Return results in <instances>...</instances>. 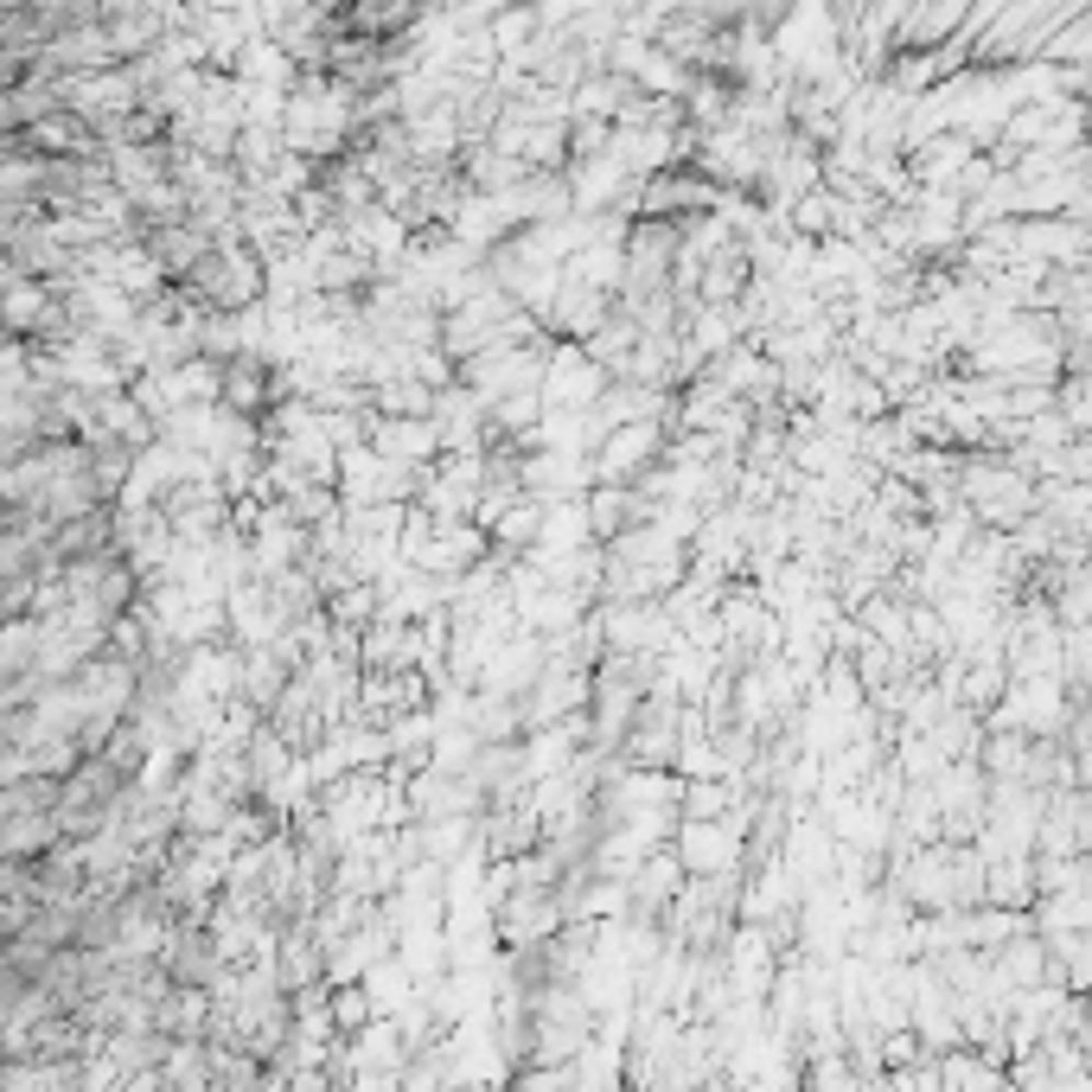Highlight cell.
<instances>
[{"instance_id":"7a4b0ae2","label":"cell","mask_w":1092,"mask_h":1092,"mask_svg":"<svg viewBox=\"0 0 1092 1092\" xmlns=\"http://www.w3.org/2000/svg\"><path fill=\"white\" fill-rule=\"evenodd\" d=\"M371 225H377V243L390 250V243H396V230H390L396 218H390V211H371ZM345 243H352V250H365V243H371V230H358V237H345Z\"/></svg>"},{"instance_id":"6da1fadb","label":"cell","mask_w":1092,"mask_h":1092,"mask_svg":"<svg viewBox=\"0 0 1092 1092\" xmlns=\"http://www.w3.org/2000/svg\"><path fill=\"white\" fill-rule=\"evenodd\" d=\"M371 1016H377V1003H371V990H365V978H340V984L326 978V1022L340 1028L345 1042H352Z\"/></svg>"}]
</instances>
